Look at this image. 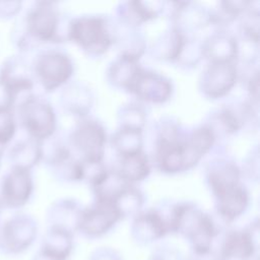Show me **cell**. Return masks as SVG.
<instances>
[{"instance_id":"obj_11","label":"cell","mask_w":260,"mask_h":260,"mask_svg":"<svg viewBox=\"0 0 260 260\" xmlns=\"http://www.w3.org/2000/svg\"><path fill=\"white\" fill-rule=\"evenodd\" d=\"M241 171L237 164L223 155L212 158L205 167V180L213 196L240 184Z\"/></svg>"},{"instance_id":"obj_5","label":"cell","mask_w":260,"mask_h":260,"mask_svg":"<svg viewBox=\"0 0 260 260\" xmlns=\"http://www.w3.org/2000/svg\"><path fill=\"white\" fill-rule=\"evenodd\" d=\"M237 78L235 63H208L199 76L198 88L205 98L217 100L232 90Z\"/></svg>"},{"instance_id":"obj_18","label":"cell","mask_w":260,"mask_h":260,"mask_svg":"<svg viewBox=\"0 0 260 260\" xmlns=\"http://www.w3.org/2000/svg\"><path fill=\"white\" fill-rule=\"evenodd\" d=\"M5 202L11 207H17L28 199L32 184L30 174L26 169L17 168L8 176L3 187Z\"/></svg>"},{"instance_id":"obj_1","label":"cell","mask_w":260,"mask_h":260,"mask_svg":"<svg viewBox=\"0 0 260 260\" xmlns=\"http://www.w3.org/2000/svg\"><path fill=\"white\" fill-rule=\"evenodd\" d=\"M115 24L102 15H83L71 18L68 40L86 55L100 57L114 45Z\"/></svg>"},{"instance_id":"obj_25","label":"cell","mask_w":260,"mask_h":260,"mask_svg":"<svg viewBox=\"0 0 260 260\" xmlns=\"http://www.w3.org/2000/svg\"><path fill=\"white\" fill-rule=\"evenodd\" d=\"M203 58V47H202V41L197 40L193 37L186 38V41L184 43V46L182 48V51L176 61L177 64H179L180 67L190 69L200 62V60Z\"/></svg>"},{"instance_id":"obj_20","label":"cell","mask_w":260,"mask_h":260,"mask_svg":"<svg viewBox=\"0 0 260 260\" xmlns=\"http://www.w3.org/2000/svg\"><path fill=\"white\" fill-rule=\"evenodd\" d=\"M118 173L130 184L143 181L150 173V161L147 154L141 150L136 153L120 156Z\"/></svg>"},{"instance_id":"obj_24","label":"cell","mask_w":260,"mask_h":260,"mask_svg":"<svg viewBox=\"0 0 260 260\" xmlns=\"http://www.w3.org/2000/svg\"><path fill=\"white\" fill-rule=\"evenodd\" d=\"M121 216L139 212L143 204V194L135 186L127 187L113 202Z\"/></svg>"},{"instance_id":"obj_9","label":"cell","mask_w":260,"mask_h":260,"mask_svg":"<svg viewBox=\"0 0 260 260\" xmlns=\"http://www.w3.org/2000/svg\"><path fill=\"white\" fill-rule=\"evenodd\" d=\"M171 21L173 27L177 28L185 36L204 28L210 24V10L206 9L199 3L194 2H172Z\"/></svg>"},{"instance_id":"obj_2","label":"cell","mask_w":260,"mask_h":260,"mask_svg":"<svg viewBox=\"0 0 260 260\" xmlns=\"http://www.w3.org/2000/svg\"><path fill=\"white\" fill-rule=\"evenodd\" d=\"M107 143L105 127L91 118H80L73 128L69 144L79 159H104Z\"/></svg>"},{"instance_id":"obj_26","label":"cell","mask_w":260,"mask_h":260,"mask_svg":"<svg viewBox=\"0 0 260 260\" xmlns=\"http://www.w3.org/2000/svg\"><path fill=\"white\" fill-rule=\"evenodd\" d=\"M224 251L226 256H249L253 252V241L250 233L244 231L231 233L226 238Z\"/></svg>"},{"instance_id":"obj_7","label":"cell","mask_w":260,"mask_h":260,"mask_svg":"<svg viewBox=\"0 0 260 260\" xmlns=\"http://www.w3.org/2000/svg\"><path fill=\"white\" fill-rule=\"evenodd\" d=\"M173 90V83L165 75L142 68L129 92L146 103L164 104L170 100Z\"/></svg>"},{"instance_id":"obj_27","label":"cell","mask_w":260,"mask_h":260,"mask_svg":"<svg viewBox=\"0 0 260 260\" xmlns=\"http://www.w3.org/2000/svg\"><path fill=\"white\" fill-rule=\"evenodd\" d=\"M13 132L14 123L11 114L5 109H0V142L9 140Z\"/></svg>"},{"instance_id":"obj_8","label":"cell","mask_w":260,"mask_h":260,"mask_svg":"<svg viewBox=\"0 0 260 260\" xmlns=\"http://www.w3.org/2000/svg\"><path fill=\"white\" fill-rule=\"evenodd\" d=\"M35 236L36 225L30 218L15 217L0 229V251L7 255L20 253L30 245Z\"/></svg>"},{"instance_id":"obj_4","label":"cell","mask_w":260,"mask_h":260,"mask_svg":"<svg viewBox=\"0 0 260 260\" xmlns=\"http://www.w3.org/2000/svg\"><path fill=\"white\" fill-rule=\"evenodd\" d=\"M35 70L43 87L52 91L70 79L74 71V64L66 53L59 50H49L38 57Z\"/></svg>"},{"instance_id":"obj_16","label":"cell","mask_w":260,"mask_h":260,"mask_svg":"<svg viewBox=\"0 0 260 260\" xmlns=\"http://www.w3.org/2000/svg\"><path fill=\"white\" fill-rule=\"evenodd\" d=\"M214 197L218 213L226 220L240 216L249 204V193L241 183L219 192Z\"/></svg>"},{"instance_id":"obj_17","label":"cell","mask_w":260,"mask_h":260,"mask_svg":"<svg viewBox=\"0 0 260 260\" xmlns=\"http://www.w3.org/2000/svg\"><path fill=\"white\" fill-rule=\"evenodd\" d=\"M187 36L175 27L162 31L150 46V55L159 61L176 63Z\"/></svg>"},{"instance_id":"obj_6","label":"cell","mask_w":260,"mask_h":260,"mask_svg":"<svg viewBox=\"0 0 260 260\" xmlns=\"http://www.w3.org/2000/svg\"><path fill=\"white\" fill-rule=\"evenodd\" d=\"M23 124L31 136L38 140L51 137L56 129L53 108L44 100L29 96L21 105Z\"/></svg>"},{"instance_id":"obj_22","label":"cell","mask_w":260,"mask_h":260,"mask_svg":"<svg viewBox=\"0 0 260 260\" xmlns=\"http://www.w3.org/2000/svg\"><path fill=\"white\" fill-rule=\"evenodd\" d=\"M119 128L142 131L146 122V112L142 105L129 102L121 105L117 112Z\"/></svg>"},{"instance_id":"obj_3","label":"cell","mask_w":260,"mask_h":260,"mask_svg":"<svg viewBox=\"0 0 260 260\" xmlns=\"http://www.w3.org/2000/svg\"><path fill=\"white\" fill-rule=\"evenodd\" d=\"M70 21L64 23L54 3L40 2L28 14L27 27L29 32L40 41L63 42L68 40Z\"/></svg>"},{"instance_id":"obj_19","label":"cell","mask_w":260,"mask_h":260,"mask_svg":"<svg viewBox=\"0 0 260 260\" xmlns=\"http://www.w3.org/2000/svg\"><path fill=\"white\" fill-rule=\"evenodd\" d=\"M141 69L138 61L118 56L108 67L106 78L113 87L129 92Z\"/></svg>"},{"instance_id":"obj_10","label":"cell","mask_w":260,"mask_h":260,"mask_svg":"<svg viewBox=\"0 0 260 260\" xmlns=\"http://www.w3.org/2000/svg\"><path fill=\"white\" fill-rule=\"evenodd\" d=\"M121 217L113 203L95 200L93 205L81 211L77 225L88 235H101L111 229Z\"/></svg>"},{"instance_id":"obj_23","label":"cell","mask_w":260,"mask_h":260,"mask_svg":"<svg viewBox=\"0 0 260 260\" xmlns=\"http://www.w3.org/2000/svg\"><path fill=\"white\" fill-rule=\"evenodd\" d=\"M239 23L242 40L258 44L260 24L259 6L254 7L253 2L250 1L248 8L239 16Z\"/></svg>"},{"instance_id":"obj_14","label":"cell","mask_w":260,"mask_h":260,"mask_svg":"<svg viewBox=\"0 0 260 260\" xmlns=\"http://www.w3.org/2000/svg\"><path fill=\"white\" fill-rule=\"evenodd\" d=\"M61 104L66 112L84 118L92 108L93 93L85 83L72 81L63 88Z\"/></svg>"},{"instance_id":"obj_21","label":"cell","mask_w":260,"mask_h":260,"mask_svg":"<svg viewBox=\"0 0 260 260\" xmlns=\"http://www.w3.org/2000/svg\"><path fill=\"white\" fill-rule=\"evenodd\" d=\"M111 144L119 156L136 153L142 150V131L119 128L111 138Z\"/></svg>"},{"instance_id":"obj_12","label":"cell","mask_w":260,"mask_h":260,"mask_svg":"<svg viewBox=\"0 0 260 260\" xmlns=\"http://www.w3.org/2000/svg\"><path fill=\"white\" fill-rule=\"evenodd\" d=\"M203 58L209 63H235L239 54V41L232 34L218 29L202 41Z\"/></svg>"},{"instance_id":"obj_28","label":"cell","mask_w":260,"mask_h":260,"mask_svg":"<svg viewBox=\"0 0 260 260\" xmlns=\"http://www.w3.org/2000/svg\"><path fill=\"white\" fill-rule=\"evenodd\" d=\"M245 173L251 179L258 181L259 179V151L256 146L254 150H252V154H250L245 162Z\"/></svg>"},{"instance_id":"obj_13","label":"cell","mask_w":260,"mask_h":260,"mask_svg":"<svg viewBox=\"0 0 260 260\" xmlns=\"http://www.w3.org/2000/svg\"><path fill=\"white\" fill-rule=\"evenodd\" d=\"M165 9L161 1H127L117 7L118 23L138 27L141 23L156 18Z\"/></svg>"},{"instance_id":"obj_15","label":"cell","mask_w":260,"mask_h":260,"mask_svg":"<svg viewBox=\"0 0 260 260\" xmlns=\"http://www.w3.org/2000/svg\"><path fill=\"white\" fill-rule=\"evenodd\" d=\"M120 57L138 61L143 55L146 44L143 35L138 27H132L121 23L115 24L114 45Z\"/></svg>"}]
</instances>
